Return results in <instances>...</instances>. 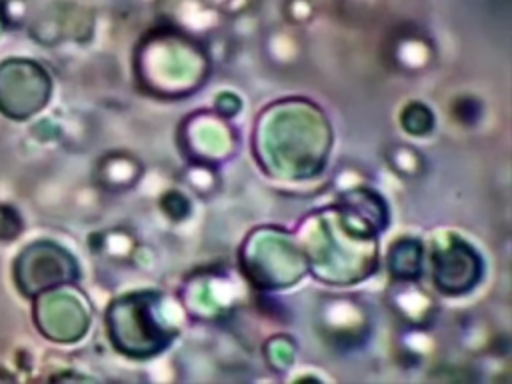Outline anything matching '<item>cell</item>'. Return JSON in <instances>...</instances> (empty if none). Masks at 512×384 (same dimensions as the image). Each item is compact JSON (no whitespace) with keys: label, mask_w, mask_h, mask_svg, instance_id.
<instances>
[{"label":"cell","mask_w":512,"mask_h":384,"mask_svg":"<svg viewBox=\"0 0 512 384\" xmlns=\"http://www.w3.org/2000/svg\"><path fill=\"white\" fill-rule=\"evenodd\" d=\"M46 94L42 70L30 62H6L0 66V108L10 116H28Z\"/></svg>","instance_id":"obj_1"}]
</instances>
